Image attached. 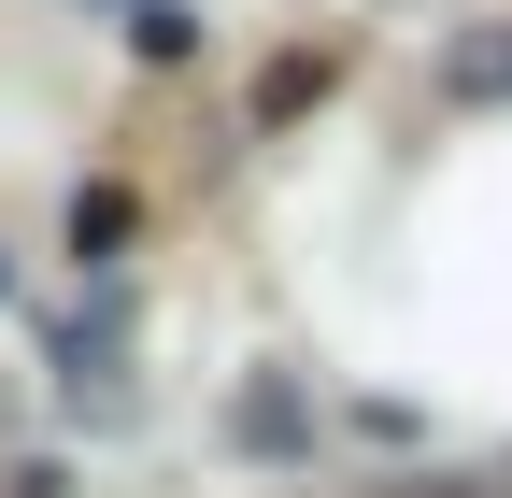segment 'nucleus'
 I'll return each instance as SVG.
<instances>
[{
  "instance_id": "f257e3e1",
  "label": "nucleus",
  "mask_w": 512,
  "mask_h": 498,
  "mask_svg": "<svg viewBox=\"0 0 512 498\" xmlns=\"http://www.w3.org/2000/svg\"><path fill=\"white\" fill-rule=\"evenodd\" d=\"M370 498H484L470 470H399V484H370Z\"/></svg>"
}]
</instances>
